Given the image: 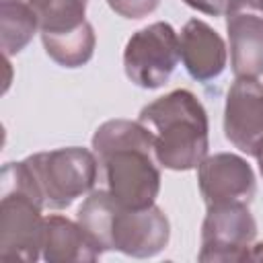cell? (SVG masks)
<instances>
[{
  "label": "cell",
  "instance_id": "obj_10",
  "mask_svg": "<svg viewBox=\"0 0 263 263\" xmlns=\"http://www.w3.org/2000/svg\"><path fill=\"white\" fill-rule=\"evenodd\" d=\"M253 154L259 158V162H261V171H263V142H261V144L255 148V152H253Z\"/></svg>",
  "mask_w": 263,
  "mask_h": 263
},
{
  "label": "cell",
  "instance_id": "obj_2",
  "mask_svg": "<svg viewBox=\"0 0 263 263\" xmlns=\"http://www.w3.org/2000/svg\"><path fill=\"white\" fill-rule=\"evenodd\" d=\"M179 55V39L173 27L156 23L129 39L125 49V72L136 84L156 88L166 82Z\"/></svg>",
  "mask_w": 263,
  "mask_h": 263
},
{
  "label": "cell",
  "instance_id": "obj_1",
  "mask_svg": "<svg viewBox=\"0 0 263 263\" xmlns=\"http://www.w3.org/2000/svg\"><path fill=\"white\" fill-rule=\"evenodd\" d=\"M140 121L158 127L154 150L168 168H191L208 150V121L201 105L187 90H175L142 109Z\"/></svg>",
  "mask_w": 263,
  "mask_h": 263
},
{
  "label": "cell",
  "instance_id": "obj_5",
  "mask_svg": "<svg viewBox=\"0 0 263 263\" xmlns=\"http://www.w3.org/2000/svg\"><path fill=\"white\" fill-rule=\"evenodd\" d=\"M179 49L191 76L208 80L218 76L224 68L222 39L201 21H191L179 39Z\"/></svg>",
  "mask_w": 263,
  "mask_h": 263
},
{
  "label": "cell",
  "instance_id": "obj_3",
  "mask_svg": "<svg viewBox=\"0 0 263 263\" xmlns=\"http://www.w3.org/2000/svg\"><path fill=\"white\" fill-rule=\"evenodd\" d=\"M226 138L251 154L263 142V86L257 80H236L230 88L226 103Z\"/></svg>",
  "mask_w": 263,
  "mask_h": 263
},
{
  "label": "cell",
  "instance_id": "obj_9",
  "mask_svg": "<svg viewBox=\"0 0 263 263\" xmlns=\"http://www.w3.org/2000/svg\"><path fill=\"white\" fill-rule=\"evenodd\" d=\"M185 2L203 10V12H212V14H220L224 4H226V0H185Z\"/></svg>",
  "mask_w": 263,
  "mask_h": 263
},
{
  "label": "cell",
  "instance_id": "obj_7",
  "mask_svg": "<svg viewBox=\"0 0 263 263\" xmlns=\"http://www.w3.org/2000/svg\"><path fill=\"white\" fill-rule=\"evenodd\" d=\"M41 25L43 37H62L78 31L86 0H25Z\"/></svg>",
  "mask_w": 263,
  "mask_h": 263
},
{
  "label": "cell",
  "instance_id": "obj_4",
  "mask_svg": "<svg viewBox=\"0 0 263 263\" xmlns=\"http://www.w3.org/2000/svg\"><path fill=\"white\" fill-rule=\"evenodd\" d=\"M228 31L236 76L255 78L263 72V16L249 8L228 6Z\"/></svg>",
  "mask_w": 263,
  "mask_h": 263
},
{
  "label": "cell",
  "instance_id": "obj_6",
  "mask_svg": "<svg viewBox=\"0 0 263 263\" xmlns=\"http://www.w3.org/2000/svg\"><path fill=\"white\" fill-rule=\"evenodd\" d=\"M236 156L220 154L203 162L201 166V189L210 203L222 205L228 203V199H234L238 195H251L253 193V175L251 168H245L236 177L228 181V175L234 166Z\"/></svg>",
  "mask_w": 263,
  "mask_h": 263
},
{
  "label": "cell",
  "instance_id": "obj_8",
  "mask_svg": "<svg viewBox=\"0 0 263 263\" xmlns=\"http://www.w3.org/2000/svg\"><path fill=\"white\" fill-rule=\"evenodd\" d=\"M138 2L142 4L144 12H150V10L156 6V2H158V0H138ZM109 4H111V8H113V10H117V12H121V14H125V16H129V18H132L134 0H109Z\"/></svg>",
  "mask_w": 263,
  "mask_h": 263
}]
</instances>
